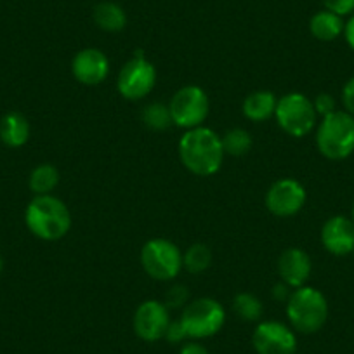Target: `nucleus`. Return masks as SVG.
Wrapping results in <instances>:
<instances>
[{
  "mask_svg": "<svg viewBox=\"0 0 354 354\" xmlns=\"http://www.w3.org/2000/svg\"><path fill=\"white\" fill-rule=\"evenodd\" d=\"M177 151L183 165L200 177H209L219 172L226 156L221 136L203 125L186 131L179 141Z\"/></svg>",
  "mask_w": 354,
  "mask_h": 354,
  "instance_id": "nucleus-1",
  "label": "nucleus"
},
{
  "mask_svg": "<svg viewBox=\"0 0 354 354\" xmlns=\"http://www.w3.org/2000/svg\"><path fill=\"white\" fill-rule=\"evenodd\" d=\"M25 224L33 236L57 241L70 233L71 214L63 200L54 195L35 196L25 210Z\"/></svg>",
  "mask_w": 354,
  "mask_h": 354,
  "instance_id": "nucleus-2",
  "label": "nucleus"
},
{
  "mask_svg": "<svg viewBox=\"0 0 354 354\" xmlns=\"http://www.w3.org/2000/svg\"><path fill=\"white\" fill-rule=\"evenodd\" d=\"M318 151L332 162L349 158L354 153V117L344 110L326 115L316 127Z\"/></svg>",
  "mask_w": 354,
  "mask_h": 354,
  "instance_id": "nucleus-3",
  "label": "nucleus"
},
{
  "mask_svg": "<svg viewBox=\"0 0 354 354\" xmlns=\"http://www.w3.org/2000/svg\"><path fill=\"white\" fill-rule=\"evenodd\" d=\"M287 316L297 332L316 333L328 319V301L318 288L304 285L292 290L287 301Z\"/></svg>",
  "mask_w": 354,
  "mask_h": 354,
  "instance_id": "nucleus-4",
  "label": "nucleus"
},
{
  "mask_svg": "<svg viewBox=\"0 0 354 354\" xmlns=\"http://www.w3.org/2000/svg\"><path fill=\"white\" fill-rule=\"evenodd\" d=\"M274 118L285 134L297 139L311 134L318 124V113L313 106V100L302 93H288L280 97Z\"/></svg>",
  "mask_w": 354,
  "mask_h": 354,
  "instance_id": "nucleus-5",
  "label": "nucleus"
},
{
  "mask_svg": "<svg viewBox=\"0 0 354 354\" xmlns=\"http://www.w3.org/2000/svg\"><path fill=\"white\" fill-rule=\"evenodd\" d=\"M179 319L188 333V339H209L223 330L226 311L216 299L200 297L186 304Z\"/></svg>",
  "mask_w": 354,
  "mask_h": 354,
  "instance_id": "nucleus-6",
  "label": "nucleus"
},
{
  "mask_svg": "<svg viewBox=\"0 0 354 354\" xmlns=\"http://www.w3.org/2000/svg\"><path fill=\"white\" fill-rule=\"evenodd\" d=\"M141 264L146 274L153 280L170 281L181 273L183 252L174 241L151 238L141 248Z\"/></svg>",
  "mask_w": 354,
  "mask_h": 354,
  "instance_id": "nucleus-7",
  "label": "nucleus"
},
{
  "mask_svg": "<svg viewBox=\"0 0 354 354\" xmlns=\"http://www.w3.org/2000/svg\"><path fill=\"white\" fill-rule=\"evenodd\" d=\"M169 110L172 124L177 127L186 131L200 127L209 117V96L198 85H186L174 94L169 103Z\"/></svg>",
  "mask_w": 354,
  "mask_h": 354,
  "instance_id": "nucleus-8",
  "label": "nucleus"
},
{
  "mask_svg": "<svg viewBox=\"0 0 354 354\" xmlns=\"http://www.w3.org/2000/svg\"><path fill=\"white\" fill-rule=\"evenodd\" d=\"M156 84V68L149 59H146L141 50L134 54L117 78L118 94L129 101L145 100Z\"/></svg>",
  "mask_w": 354,
  "mask_h": 354,
  "instance_id": "nucleus-9",
  "label": "nucleus"
},
{
  "mask_svg": "<svg viewBox=\"0 0 354 354\" xmlns=\"http://www.w3.org/2000/svg\"><path fill=\"white\" fill-rule=\"evenodd\" d=\"M308 200L306 188L292 177H283L270 186L266 193V207L277 217H292L301 212Z\"/></svg>",
  "mask_w": 354,
  "mask_h": 354,
  "instance_id": "nucleus-10",
  "label": "nucleus"
},
{
  "mask_svg": "<svg viewBox=\"0 0 354 354\" xmlns=\"http://www.w3.org/2000/svg\"><path fill=\"white\" fill-rule=\"evenodd\" d=\"M252 344L257 354H295L297 337L280 322H261L254 330Z\"/></svg>",
  "mask_w": 354,
  "mask_h": 354,
  "instance_id": "nucleus-11",
  "label": "nucleus"
},
{
  "mask_svg": "<svg viewBox=\"0 0 354 354\" xmlns=\"http://www.w3.org/2000/svg\"><path fill=\"white\" fill-rule=\"evenodd\" d=\"M169 308L160 301H145L134 313V332L145 342H156L165 337L170 325Z\"/></svg>",
  "mask_w": 354,
  "mask_h": 354,
  "instance_id": "nucleus-12",
  "label": "nucleus"
},
{
  "mask_svg": "<svg viewBox=\"0 0 354 354\" xmlns=\"http://www.w3.org/2000/svg\"><path fill=\"white\" fill-rule=\"evenodd\" d=\"M323 248L337 257L354 252V221L347 216H332L325 221L319 233Z\"/></svg>",
  "mask_w": 354,
  "mask_h": 354,
  "instance_id": "nucleus-13",
  "label": "nucleus"
},
{
  "mask_svg": "<svg viewBox=\"0 0 354 354\" xmlns=\"http://www.w3.org/2000/svg\"><path fill=\"white\" fill-rule=\"evenodd\" d=\"M71 73L75 80L84 85H100L106 80L110 73L108 56L100 49L87 47L75 54L71 61Z\"/></svg>",
  "mask_w": 354,
  "mask_h": 354,
  "instance_id": "nucleus-14",
  "label": "nucleus"
},
{
  "mask_svg": "<svg viewBox=\"0 0 354 354\" xmlns=\"http://www.w3.org/2000/svg\"><path fill=\"white\" fill-rule=\"evenodd\" d=\"M313 271V262L308 252L302 248L292 247L281 252L278 259V274L281 281L290 288H301L308 283Z\"/></svg>",
  "mask_w": 354,
  "mask_h": 354,
  "instance_id": "nucleus-15",
  "label": "nucleus"
},
{
  "mask_svg": "<svg viewBox=\"0 0 354 354\" xmlns=\"http://www.w3.org/2000/svg\"><path fill=\"white\" fill-rule=\"evenodd\" d=\"M30 139V124L25 115L9 111L0 118V141L8 148H21Z\"/></svg>",
  "mask_w": 354,
  "mask_h": 354,
  "instance_id": "nucleus-16",
  "label": "nucleus"
},
{
  "mask_svg": "<svg viewBox=\"0 0 354 354\" xmlns=\"http://www.w3.org/2000/svg\"><path fill=\"white\" fill-rule=\"evenodd\" d=\"M277 104L278 97L271 91H254L245 97L241 111L250 122H266L274 117Z\"/></svg>",
  "mask_w": 354,
  "mask_h": 354,
  "instance_id": "nucleus-17",
  "label": "nucleus"
},
{
  "mask_svg": "<svg viewBox=\"0 0 354 354\" xmlns=\"http://www.w3.org/2000/svg\"><path fill=\"white\" fill-rule=\"evenodd\" d=\"M344 19L330 11H319L309 21V32L319 42H333L344 33Z\"/></svg>",
  "mask_w": 354,
  "mask_h": 354,
  "instance_id": "nucleus-18",
  "label": "nucleus"
},
{
  "mask_svg": "<svg viewBox=\"0 0 354 354\" xmlns=\"http://www.w3.org/2000/svg\"><path fill=\"white\" fill-rule=\"evenodd\" d=\"M94 23L97 28L108 33H117L122 32L127 25V15L124 9L115 2H100L93 11Z\"/></svg>",
  "mask_w": 354,
  "mask_h": 354,
  "instance_id": "nucleus-19",
  "label": "nucleus"
},
{
  "mask_svg": "<svg viewBox=\"0 0 354 354\" xmlns=\"http://www.w3.org/2000/svg\"><path fill=\"white\" fill-rule=\"evenodd\" d=\"M57 185H59V170L50 163L37 165L28 177V186L35 196L53 195Z\"/></svg>",
  "mask_w": 354,
  "mask_h": 354,
  "instance_id": "nucleus-20",
  "label": "nucleus"
},
{
  "mask_svg": "<svg viewBox=\"0 0 354 354\" xmlns=\"http://www.w3.org/2000/svg\"><path fill=\"white\" fill-rule=\"evenodd\" d=\"M212 264V252L205 243H195L183 254V268L192 274L207 271Z\"/></svg>",
  "mask_w": 354,
  "mask_h": 354,
  "instance_id": "nucleus-21",
  "label": "nucleus"
},
{
  "mask_svg": "<svg viewBox=\"0 0 354 354\" xmlns=\"http://www.w3.org/2000/svg\"><path fill=\"white\" fill-rule=\"evenodd\" d=\"M233 309L243 322H259L262 316V302L250 292H240L233 299Z\"/></svg>",
  "mask_w": 354,
  "mask_h": 354,
  "instance_id": "nucleus-22",
  "label": "nucleus"
},
{
  "mask_svg": "<svg viewBox=\"0 0 354 354\" xmlns=\"http://www.w3.org/2000/svg\"><path fill=\"white\" fill-rule=\"evenodd\" d=\"M142 124L151 131H167L172 124V117H170L169 104L163 103H151L145 106L141 113Z\"/></svg>",
  "mask_w": 354,
  "mask_h": 354,
  "instance_id": "nucleus-23",
  "label": "nucleus"
},
{
  "mask_svg": "<svg viewBox=\"0 0 354 354\" xmlns=\"http://www.w3.org/2000/svg\"><path fill=\"white\" fill-rule=\"evenodd\" d=\"M224 153L230 156H243L252 149V136L245 129H231L221 138Z\"/></svg>",
  "mask_w": 354,
  "mask_h": 354,
  "instance_id": "nucleus-24",
  "label": "nucleus"
},
{
  "mask_svg": "<svg viewBox=\"0 0 354 354\" xmlns=\"http://www.w3.org/2000/svg\"><path fill=\"white\" fill-rule=\"evenodd\" d=\"M188 290H186L185 285H174L170 287V290L167 292L165 295V302L163 304L167 306L169 309H176V308H186L188 304Z\"/></svg>",
  "mask_w": 354,
  "mask_h": 354,
  "instance_id": "nucleus-25",
  "label": "nucleus"
},
{
  "mask_svg": "<svg viewBox=\"0 0 354 354\" xmlns=\"http://www.w3.org/2000/svg\"><path fill=\"white\" fill-rule=\"evenodd\" d=\"M313 106H315L318 117H326V115L337 111V101L332 94L328 93H319L318 96L313 100Z\"/></svg>",
  "mask_w": 354,
  "mask_h": 354,
  "instance_id": "nucleus-26",
  "label": "nucleus"
},
{
  "mask_svg": "<svg viewBox=\"0 0 354 354\" xmlns=\"http://www.w3.org/2000/svg\"><path fill=\"white\" fill-rule=\"evenodd\" d=\"M326 11L340 16H353L354 15V0H322Z\"/></svg>",
  "mask_w": 354,
  "mask_h": 354,
  "instance_id": "nucleus-27",
  "label": "nucleus"
},
{
  "mask_svg": "<svg viewBox=\"0 0 354 354\" xmlns=\"http://www.w3.org/2000/svg\"><path fill=\"white\" fill-rule=\"evenodd\" d=\"M163 339H167L169 342H172V344H179V342H183V340L188 339V333H186L181 319H177V322H170V325H169V328H167L165 337H163Z\"/></svg>",
  "mask_w": 354,
  "mask_h": 354,
  "instance_id": "nucleus-28",
  "label": "nucleus"
},
{
  "mask_svg": "<svg viewBox=\"0 0 354 354\" xmlns=\"http://www.w3.org/2000/svg\"><path fill=\"white\" fill-rule=\"evenodd\" d=\"M342 106L344 111L351 113L354 117V75L344 84L342 87Z\"/></svg>",
  "mask_w": 354,
  "mask_h": 354,
  "instance_id": "nucleus-29",
  "label": "nucleus"
},
{
  "mask_svg": "<svg viewBox=\"0 0 354 354\" xmlns=\"http://www.w3.org/2000/svg\"><path fill=\"white\" fill-rule=\"evenodd\" d=\"M179 354H210V353L207 351L205 346H202V344L188 342L181 347V353Z\"/></svg>",
  "mask_w": 354,
  "mask_h": 354,
  "instance_id": "nucleus-30",
  "label": "nucleus"
},
{
  "mask_svg": "<svg viewBox=\"0 0 354 354\" xmlns=\"http://www.w3.org/2000/svg\"><path fill=\"white\" fill-rule=\"evenodd\" d=\"M344 39H346L347 46L354 50V15L351 16L349 21L344 26Z\"/></svg>",
  "mask_w": 354,
  "mask_h": 354,
  "instance_id": "nucleus-31",
  "label": "nucleus"
},
{
  "mask_svg": "<svg viewBox=\"0 0 354 354\" xmlns=\"http://www.w3.org/2000/svg\"><path fill=\"white\" fill-rule=\"evenodd\" d=\"M290 294H292L290 287L285 285L283 281H281L280 285H277V287H273V297L278 299V301H288Z\"/></svg>",
  "mask_w": 354,
  "mask_h": 354,
  "instance_id": "nucleus-32",
  "label": "nucleus"
},
{
  "mask_svg": "<svg viewBox=\"0 0 354 354\" xmlns=\"http://www.w3.org/2000/svg\"><path fill=\"white\" fill-rule=\"evenodd\" d=\"M2 271H4V259L0 255V274H2Z\"/></svg>",
  "mask_w": 354,
  "mask_h": 354,
  "instance_id": "nucleus-33",
  "label": "nucleus"
},
{
  "mask_svg": "<svg viewBox=\"0 0 354 354\" xmlns=\"http://www.w3.org/2000/svg\"><path fill=\"white\" fill-rule=\"evenodd\" d=\"M351 219L354 221V203H353V210H351Z\"/></svg>",
  "mask_w": 354,
  "mask_h": 354,
  "instance_id": "nucleus-34",
  "label": "nucleus"
}]
</instances>
